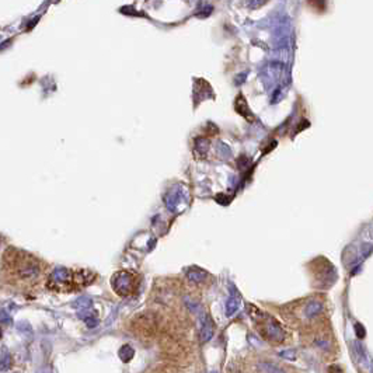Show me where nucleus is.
Listing matches in <instances>:
<instances>
[{
  "mask_svg": "<svg viewBox=\"0 0 373 373\" xmlns=\"http://www.w3.org/2000/svg\"><path fill=\"white\" fill-rule=\"evenodd\" d=\"M264 332H265V337L268 339H271V341H275V342H280V341H283V337H285V334H283V330L280 328V326L278 323L275 322L272 317L270 316H264Z\"/></svg>",
  "mask_w": 373,
  "mask_h": 373,
  "instance_id": "obj_1",
  "label": "nucleus"
},
{
  "mask_svg": "<svg viewBox=\"0 0 373 373\" xmlns=\"http://www.w3.org/2000/svg\"><path fill=\"white\" fill-rule=\"evenodd\" d=\"M213 334H215V324H213L212 320L206 316L204 320H202V324H201V332H199L201 341H202V342H208V341L213 337Z\"/></svg>",
  "mask_w": 373,
  "mask_h": 373,
  "instance_id": "obj_2",
  "label": "nucleus"
},
{
  "mask_svg": "<svg viewBox=\"0 0 373 373\" xmlns=\"http://www.w3.org/2000/svg\"><path fill=\"white\" fill-rule=\"evenodd\" d=\"M118 356L124 362H129L135 356V349L131 347V345H128V344L127 345H122V347L119 348Z\"/></svg>",
  "mask_w": 373,
  "mask_h": 373,
  "instance_id": "obj_3",
  "label": "nucleus"
},
{
  "mask_svg": "<svg viewBox=\"0 0 373 373\" xmlns=\"http://www.w3.org/2000/svg\"><path fill=\"white\" fill-rule=\"evenodd\" d=\"M11 355L6 351V348L1 349V361H0V368H1V372H6L9 371L10 366H11Z\"/></svg>",
  "mask_w": 373,
  "mask_h": 373,
  "instance_id": "obj_4",
  "label": "nucleus"
},
{
  "mask_svg": "<svg viewBox=\"0 0 373 373\" xmlns=\"http://www.w3.org/2000/svg\"><path fill=\"white\" fill-rule=\"evenodd\" d=\"M258 366H260V369L265 373H285L282 369H280V366H277V365H274V364H270V362H261Z\"/></svg>",
  "mask_w": 373,
  "mask_h": 373,
  "instance_id": "obj_5",
  "label": "nucleus"
},
{
  "mask_svg": "<svg viewBox=\"0 0 373 373\" xmlns=\"http://www.w3.org/2000/svg\"><path fill=\"white\" fill-rule=\"evenodd\" d=\"M209 373H218L216 371H212V372H209Z\"/></svg>",
  "mask_w": 373,
  "mask_h": 373,
  "instance_id": "obj_6",
  "label": "nucleus"
}]
</instances>
